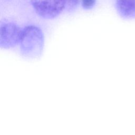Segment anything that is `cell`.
Returning a JSON list of instances; mask_svg holds the SVG:
<instances>
[{
    "label": "cell",
    "instance_id": "obj_1",
    "mask_svg": "<svg viewBox=\"0 0 135 135\" xmlns=\"http://www.w3.org/2000/svg\"><path fill=\"white\" fill-rule=\"evenodd\" d=\"M22 55L28 59L40 57L44 45V36L41 29L30 25L22 28L19 43Z\"/></svg>",
    "mask_w": 135,
    "mask_h": 135
},
{
    "label": "cell",
    "instance_id": "obj_2",
    "mask_svg": "<svg viewBox=\"0 0 135 135\" xmlns=\"http://www.w3.org/2000/svg\"><path fill=\"white\" fill-rule=\"evenodd\" d=\"M36 13L45 19H53L59 16L65 5L63 0H31Z\"/></svg>",
    "mask_w": 135,
    "mask_h": 135
},
{
    "label": "cell",
    "instance_id": "obj_3",
    "mask_svg": "<svg viewBox=\"0 0 135 135\" xmlns=\"http://www.w3.org/2000/svg\"><path fill=\"white\" fill-rule=\"evenodd\" d=\"M22 28L12 22H2L0 26V47L8 49L19 44Z\"/></svg>",
    "mask_w": 135,
    "mask_h": 135
},
{
    "label": "cell",
    "instance_id": "obj_4",
    "mask_svg": "<svg viewBox=\"0 0 135 135\" xmlns=\"http://www.w3.org/2000/svg\"><path fill=\"white\" fill-rule=\"evenodd\" d=\"M116 8L123 17L130 18L135 16V0H117Z\"/></svg>",
    "mask_w": 135,
    "mask_h": 135
},
{
    "label": "cell",
    "instance_id": "obj_5",
    "mask_svg": "<svg viewBox=\"0 0 135 135\" xmlns=\"http://www.w3.org/2000/svg\"><path fill=\"white\" fill-rule=\"evenodd\" d=\"M64 2L65 7L69 9H73L75 8L78 3V0H63Z\"/></svg>",
    "mask_w": 135,
    "mask_h": 135
},
{
    "label": "cell",
    "instance_id": "obj_6",
    "mask_svg": "<svg viewBox=\"0 0 135 135\" xmlns=\"http://www.w3.org/2000/svg\"><path fill=\"white\" fill-rule=\"evenodd\" d=\"M95 3V0H82V5L85 9L92 8Z\"/></svg>",
    "mask_w": 135,
    "mask_h": 135
}]
</instances>
